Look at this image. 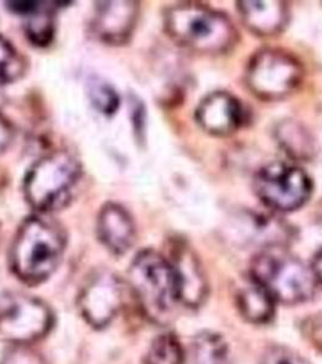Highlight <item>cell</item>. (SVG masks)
I'll return each instance as SVG.
<instances>
[{
    "mask_svg": "<svg viewBox=\"0 0 322 364\" xmlns=\"http://www.w3.org/2000/svg\"><path fill=\"white\" fill-rule=\"evenodd\" d=\"M244 108L239 100L226 91H215L199 104L198 124L213 136H229L244 123Z\"/></svg>",
    "mask_w": 322,
    "mask_h": 364,
    "instance_id": "obj_10",
    "label": "cell"
},
{
    "mask_svg": "<svg viewBox=\"0 0 322 364\" xmlns=\"http://www.w3.org/2000/svg\"><path fill=\"white\" fill-rule=\"evenodd\" d=\"M124 295V284L114 273H96L80 293L79 309L90 326L104 328L118 315Z\"/></svg>",
    "mask_w": 322,
    "mask_h": 364,
    "instance_id": "obj_9",
    "label": "cell"
},
{
    "mask_svg": "<svg viewBox=\"0 0 322 364\" xmlns=\"http://www.w3.org/2000/svg\"><path fill=\"white\" fill-rule=\"evenodd\" d=\"M236 301L241 315L248 322L263 324L273 318L275 300L256 282L252 281L241 288L236 296Z\"/></svg>",
    "mask_w": 322,
    "mask_h": 364,
    "instance_id": "obj_16",
    "label": "cell"
},
{
    "mask_svg": "<svg viewBox=\"0 0 322 364\" xmlns=\"http://www.w3.org/2000/svg\"><path fill=\"white\" fill-rule=\"evenodd\" d=\"M191 364H233L226 340L212 331H204L191 343Z\"/></svg>",
    "mask_w": 322,
    "mask_h": 364,
    "instance_id": "obj_17",
    "label": "cell"
},
{
    "mask_svg": "<svg viewBox=\"0 0 322 364\" xmlns=\"http://www.w3.org/2000/svg\"><path fill=\"white\" fill-rule=\"evenodd\" d=\"M238 11L245 26L260 37L280 34L289 23V6L279 0L238 1Z\"/></svg>",
    "mask_w": 322,
    "mask_h": 364,
    "instance_id": "obj_12",
    "label": "cell"
},
{
    "mask_svg": "<svg viewBox=\"0 0 322 364\" xmlns=\"http://www.w3.org/2000/svg\"><path fill=\"white\" fill-rule=\"evenodd\" d=\"M128 282L140 307L155 321L165 318L179 301L174 265L154 250L137 254L128 269Z\"/></svg>",
    "mask_w": 322,
    "mask_h": 364,
    "instance_id": "obj_5",
    "label": "cell"
},
{
    "mask_svg": "<svg viewBox=\"0 0 322 364\" xmlns=\"http://www.w3.org/2000/svg\"><path fill=\"white\" fill-rule=\"evenodd\" d=\"M303 333L308 341L322 352V315L306 319L303 323Z\"/></svg>",
    "mask_w": 322,
    "mask_h": 364,
    "instance_id": "obj_24",
    "label": "cell"
},
{
    "mask_svg": "<svg viewBox=\"0 0 322 364\" xmlns=\"http://www.w3.org/2000/svg\"><path fill=\"white\" fill-rule=\"evenodd\" d=\"M140 5L137 1H99L92 21L94 33L99 41L112 46H120L131 37Z\"/></svg>",
    "mask_w": 322,
    "mask_h": 364,
    "instance_id": "obj_11",
    "label": "cell"
},
{
    "mask_svg": "<svg viewBox=\"0 0 322 364\" xmlns=\"http://www.w3.org/2000/svg\"><path fill=\"white\" fill-rule=\"evenodd\" d=\"M262 364H310L297 352L287 348H272L265 352Z\"/></svg>",
    "mask_w": 322,
    "mask_h": 364,
    "instance_id": "obj_23",
    "label": "cell"
},
{
    "mask_svg": "<svg viewBox=\"0 0 322 364\" xmlns=\"http://www.w3.org/2000/svg\"><path fill=\"white\" fill-rule=\"evenodd\" d=\"M177 274L179 301L189 307H198L207 295V284L198 260L191 252L182 249L171 260Z\"/></svg>",
    "mask_w": 322,
    "mask_h": 364,
    "instance_id": "obj_14",
    "label": "cell"
},
{
    "mask_svg": "<svg viewBox=\"0 0 322 364\" xmlns=\"http://www.w3.org/2000/svg\"><path fill=\"white\" fill-rule=\"evenodd\" d=\"M66 249V235L57 223L30 216L22 223L10 252L11 269L21 281L38 284L57 269Z\"/></svg>",
    "mask_w": 322,
    "mask_h": 364,
    "instance_id": "obj_2",
    "label": "cell"
},
{
    "mask_svg": "<svg viewBox=\"0 0 322 364\" xmlns=\"http://www.w3.org/2000/svg\"><path fill=\"white\" fill-rule=\"evenodd\" d=\"M277 142L292 159L308 161L314 157L316 142L304 125L296 120H285L277 125Z\"/></svg>",
    "mask_w": 322,
    "mask_h": 364,
    "instance_id": "obj_15",
    "label": "cell"
},
{
    "mask_svg": "<svg viewBox=\"0 0 322 364\" xmlns=\"http://www.w3.org/2000/svg\"><path fill=\"white\" fill-rule=\"evenodd\" d=\"M13 125L0 113V156L5 154V151L9 149V146L11 145L13 140Z\"/></svg>",
    "mask_w": 322,
    "mask_h": 364,
    "instance_id": "obj_25",
    "label": "cell"
},
{
    "mask_svg": "<svg viewBox=\"0 0 322 364\" xmlns=\"http://www.w3.org/2000/svg\"><path fill=\"white\" fill-rule=\"evenodd\" d=\"M183 348L174 334H161L154 340L145 356V364H183Z\"/></svg>",
    "mask_w": 322,
    "mask_h": 364,
    "instance_id": "obj_19",
    "label": "cell"
},
{
    "mask_svg": "<svg viewBox=\"0 0 322 364\" xmlns=\"http://www.w3.org/2000/svg\"><path fill=\"white\" fill-rule=\"evenodd\" d=\"M89 96L99 112L111 116L119 107V97L116 90L104 82L94 80L89 84Z\"/></svg>",
    "mask_w": 322,
    "mask_h": 364,
    "instance_id": "obj_21",
    "label": "cell"
},
{
    "mask_svg": "<svg viewBox=\"0 0 322 364\" xmlns=\"http://www.w3.org/2000/svg\"><path fill=\"white\" fill-rule=\"evenodd\" d=\"M54 324L44 302L28 295L9 293L0 296V334L16 345L42 339Z\"/></svg>",
    "mask_w": 322,
    "mask_h": 364,
    "instance_id": "obj_8",
    "label": "cell"
},
{
    "mask_svg": "<svg viewBox=\"0 0 322 364\" xmlns=\"http://www.w3.org/2000/svg\"><path fill=\"white\" fill-rule=\"evenodd\" d=\"M25 63L17 50L0 36V84L11 83L23 73Z\"/></svg>",
    "mask_w": 322,
    "mask_h": 364,
    "instance_id": "obj_20",
    "label": "cell"
},
{
    "mask_svg": "<svg viewBox=\"0 0 322 364\" xmlns=\"http://www.w3.org/2000/svg\"><path fill=\"white\" fill-rule=\"evenodd\" d=\"M97 236L109 252L123 255L133 247L136 237L133 218L119 204H106L97 219Z\"/></svg>",
    "mask_w": 322,
    "mask_h": 364,
    "instance_id": "obj_13",
    "label": "cell"
},
{
    "mask_svg": "<svg viewBox=\"0 0 322 364\" xmlns=\"http://www.w3.org/2000/svg\"><path fill=\"white\" fill-rule=\"evenodd\" d=\"M311 271H313L316 283H320L322 286V249L315 255L313 265H311Z\"/></svg>",
    "mask_w": 322,
    "mask_h": 364,
    "instance_id": "obj_26",
    "label": "cell"
},
{
    "mask_svg": "<svg viewBox=\"0 0 322 364\" xmlns=\"http://www.w3.org/2000/svg\"><path fill=\"white\" fill-rule=\"evenodd\" d=\"M301 79V63L284 50H262L253 56L246 70L248 89L263 101L286 99L297 90Z\"/></svg>",
    "mask_w": 322,
    "mask_h": 364,
    "instance_id": "obj_6",
    "label": "cell"
},
{
    "mask_svg": "<svg viewBox=\"0 0 322 364\" xmlns=\"http://www.w3.org/2000/svg\"><path fill=\"white\" fill-rule=\"evenodd\" d=\"M0 364H44V360L33 348L17 345L5 353Z\"/></svg>",
    "mask_w": 322,
    "mask_h": 364,
    "instance_id": "obj_22",
    "label": "cell"
},
{
    "mask_svg": "<svg viewBox=\"0 0 322 364\" xmlns=\"http://www.w3.org/2000/svg\"><path fill=\"white\" fill-rule=\"evenodd\" d=\"M80 176V161L68 151H55L29 168L23 183L26 199L39 213L58 210L72 199Z\"/></svg>",
    "mask_w": 322,
    "mask_h": 364,
    "instance_id": "obj_3",
    "label": "cell"
},
{
    "mask_svg": "<svg viewBox=\"0 0 322 364\" xmlns=\"http://www.w3.org/2000/svg\"><path fill=\"white\" fill-rule=\"evenodd\" d=\"M166 33L194 53L218 55L235 46L238 32L224 14L199 3H181L166 10Z\"/></svg>",
    "mask_w": 322,
    "mask_h": 364,
    "instance_id": "obj_1",
    "label": "cell"
},
{
    "mask_svg": "<svg viewBox=\"0 0 322 364\" xmlns=\"http://www.w3.org/2000/svg\"><path fill=\"white\" fill-rule=\"evenodd\" d=\"M255 192L268 209L289 213L308 202L313 192V182L301 166L275 161L257 173Z\"/></svg>",
    "mask_w": 322,
    "mask_h": 364,
    "instance_id": "obj_7",
    "label": "cell"
},
{
    "mask_svg": "<svg viewBox=\"0 0 322 364\" xmlns=\"http://www.w3.org/2000/svg\"><path fill=\"white\" fill-rule=\"evenodd\" d=\"M251 273L252 281L277 301L292 305L315 294L316 281L311 269L282 247L263 249L253 259Z\"/></svg>",
    "mask_w": 322,
    "mask_h": 364,
    "instance_id": "obj_4",
    "label": "cell"
},
{
    "mask_svg": "<svg viewBox=\"0 0 322 364\" xmlns=\"http://www.w3.org/2000/svg\"><path fill=\"white\" fill-rule=\"evenodd\" d=\"M42 8L37 10L35 13L28 15L27 22H26V34L30 42L34 46H49L50 42L52 41L55 33V22L52 10V5H44Z\"/></svg>",
    "mask_w": 322,
    "mask_h": 364,
    "instance_id": "obj_18",
    "label": "cell"
}]
</instances>
